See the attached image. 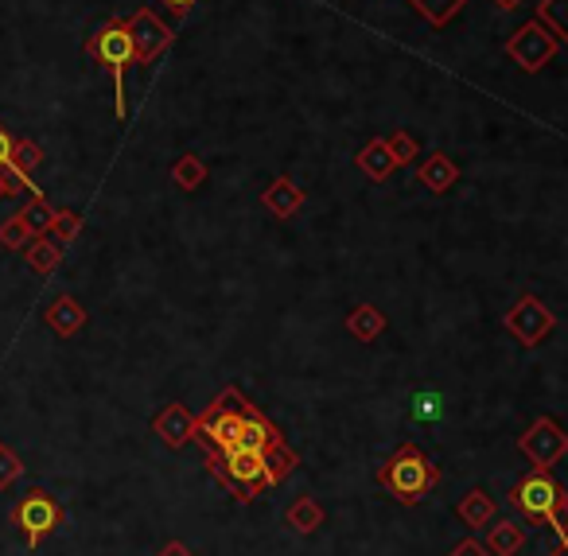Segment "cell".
<instances>
[{"label":"cell","mask_w":568,"mask_h":556,"mask_svg":"<svg viewBox=\"0 0 568 556\" xmlns=\"http://www.w3.org/2000/svg\"><path fill=\"white\" fill-rule=\"evenodd\" d=\"M86 55L113 78V109L125 121L129 117V98H125V70L133 67V39H129V20L109 16L98 32L86 39Z\"/></svg>","instance_id":"cell-1"},{"label":"cell","mask_w":568,"mask_h":556,"mask_svg":"<svg viewBox=\"0 0 568 556\" xmlns=\"http://www.w3.org/2000/svg\"><path fill=\"white\" fill-rule=\"evenodd\" d=\"M378 483H382V490H390L397 502L417 506L425 494L436 490L440 467H436L417 444H401V448L386 459V467L378 471Z\"/></svg>","instance_id":"cell-2"},{"label":"cell","mask_w":568,"mask_h":556,"mask_svg":"<svg viewBox=\"0 0 568 556\" xmlns=\"http://www.w3.org/2000/svg\"><path fill=\"white\" fill-rule=\"evenodd\" d=\"M242 405H246L242 389L226 385L207 405V413L195 417V436L191 440H199L207 452H230V448H238V440H242Z\"/></svg>","instance_id":"cell-3"},{"label":"cell","mask_w":568,"mask_h":556,"mask_svg":"<svg viewBox=\"0 0 568 556\" xmlns=\"http://www.w3.org/2000/svg\"><path fill=\"white\" fill-rule=\"evenodd\" d=\"M207 471L230 490L238 502H253L261 490L269 487L265 475V455L249 448H230V452H207Z\"/></svg>","instance_id":"cell-4"},{"label":"cell","mask_w":568,"mask_h":556,"mask_svg":"<svg viewBox=\"0 0 568 556\" xmlns=\"http://www.w3.org/2000/svg\"><path fill=\"white\" fill-rule=\"evenodd\" d=\"M12 525L24 533L28 549H39V545L63 525V506H59L47 490L32 487L16 506H12Z\"/></svg>","instance_id":"cell-5"},{"label":"cell","mask_w":568,"mask_h":556,"mask_svg":"<svg viewBox=\"0 0 568 556\" xmlns=\"http://www.w3.org/2000/svg\"><path fill=\"white\" fill-rule=\"evenodd\" d=\"M561 498H565V487L549 471H530L526 479H518L510 487V506L526 522H549V514L561 506Z\"/></svg>","instance_id":"cell-6"},{"label":"cell","mask_w":568,"mask_h":556,"mask_svg":"<svg viewBox=\"0 0 568 556\" xmlns=\"http://www.w3.org/2000/svg\"><path fill=\"white\" fill-rule=\"evenodd\" d=\"M557 47H561V39L549 32L541 20L522 24L518 32L506 39V55H510V63H518V70H526V74H537L541 67H549V63H553V55H557Z\"/></svg>","instance_id":"cell-7"},{"label":"cell","mask_w":568,"mask_h":556,"mask_svg":"<svg viewBox=\"0 0 568 556\" xmlns=\"http://www.w3.org/2000/svg\"><path fill=\"white\" fill-rule=\"evenodd\" d=\"M129 39H133V63L152 67V63L176 43V32H172L152 8H137V12L129 16Z\"/></svg>","instance_id":"cell-8"},{"label":"cell","mask_w":568,"mask_h":556,"mask_svg":"<svg viewBox=\"0 0 568 556\" xmlns=\"http://www.w3.org/2000/svg\"><path fill=\"white\" fill-rule=\"evenodd\" d=\"M502 323H506V331H510V335H514L522 347H541V343H545V339L557 331V315L549 312V308H545L537 296H522V300H518V304L506 312V319H502Z\"/></svg>","instance_id":"cell-9"},{"label":"cell","mask_w":568,"mask_h":556,"mask_svg":"<svg viewBox=\"0 0 568 556\" xmlns=\"http://www.w3.org/2000/svg\"><path fill=\"white\" fill-rule=\"evenodd\" d=\"M518 448H522V455L530 459L537 471H549V467H557L568 455V436L557 420L541 417L526 428V436L518 440Z\"/></svg>","instance_id":"cell-10"},{"label":"cell","mask_w":568,"mask_h":556,"mask_svg":"<svg viewBox=\"0 0 568 556\" xmlns=\"http://www.w3.org/2000/svg\"><path fill=\"white\" fill-rule=\"evenodd\" d=\"M152 432L160 436V444H164V448L179 452V448H183V444H191V436H195V417L187 413V405L172 401V405H164V409L152 417Z\"/></svg>","instance_id":"cell-11"},{"label":"cell","mask_w":568,"mask_h":556,"mask_svg":"<svg viewBox=\"0 0 568 556\" xmlns=\"http://www.w3.org/2000/svg\"><path fill=\"white\" fill-rule=\"evenodd\" d=\"M273 444H284L281 428L273 424V420L265 417L257 405H242V440H238V448H249V452H269Z\"/></svg>","instance_id":"cell-12"},{"label":"cell","mask_w":568,"mask_h":556,"mask_svg":"<svg viewBox=\"0 0 568 556\" xmlns=\"http://www.w3.org/2000/svg\"><path fill=\"white\" fill-rule=\"evenodd\" d=\"M417 183L432 195H448L460 183V164L448 152H432L425 160V168H417Z\"/></svg>","instance_id":"cell-13"},{"label":"cell","mask_w":568,"mask_h":556,"mask_svg":"<svg viewBox=\"0 0 568 556\" xmlns=\"http://www.w3.org/2000/svg\"><path fill=\"white\" fill-rule=\"evenodd\" d=\"M43 319H47V327H51L59 339H74V335L86 327V308H82L74 296H59V300L47 304Z\"/></svg>","instance_id":"cell-14"},{"label":"cell","mask_w":568,"mask_h":556,"mask_svg":"<svg viewBox=\"0 0 568 556\" xmlns=\"http://www.w3.org/2000/svg\"><path fill=\"white\" fill-rule=\"evenodd\" d=\"M261 203H265V210H269L273 218H292L296 210L304 207V191H300V187H296L288 175H277V179L265 187Z\"/></svg>","instance_id":"cell-15"},{"label":"cell","mask_w":568,"mask_h":556,"mask_svg":"<svg viewBox=\"0 0 568 556\" xmlns=\"http://www.w3.org/2000/svg\"><path fill=\"white\" fill-rule=\"evenodd\" d=\"M24 253V261H28V269H36V273H55L59 269V261H63V253H67V245L59 242V238H51V234H36L32 242L20 249Z\"/></svg>","instance_id":"cell-16"},{"label":"cell","mask_w":568,"mask_h":556,"mask_svg":"<svg viewBox=\"0 0 568 556\" xmlns=\"http://www.w3.org/2000/svg\"><path fill=\"white\" fill-rule=\"evenodd\" d=\"M355 164H358V172L362 175H370V179H390L393 172H397V160L390 156V148H386V140L378 137V140H370V144H362L358 148V156H355Z\"/></svg>","instance_id":"cell-17"},{"label":"cell","mask_w":568,"mask_h":556,"mask_svg":"<svg viewBox=\"0 0 568 556\" xmlns=\"http://www.w3.org/2000/svg\"><path fill=\"white\" fill-rule=\"evenodd\" d=\"M347 331L355 335L358 343H374L386 331V315L378 312L374 304H358V308L347 312Z\"/></svg>","instance_id":"cell-18"},{"label":"cell","mask_w":568,"mask_h":556,"mask_svg":"<svg viewBox=\"0 0 568 556\" xmlns=\"http://www.w3.org/2000/svg\"><path fill=\"white\" fill-rule=\"evenodd\" d=\"M460 518L471 529H487V525L495 522V498L487 494V490H467L460 498Z\"/></svg>","instance_id":"cell-19"},{"label":"cell","mask_w":568,"mask_h":556,"mask_svg":"<svg viewBox=\"0 0 568 556\" xmlns=\"http://www.w3.org/2000/svg\"><path fill=\"white\" fill-rule=\"evenodd\" d=\"M522 545H526V529L518 522H495L487 533V553L491 556H518Z\"/></svg>","instance_id":"cell-20"},{"label":"cell","mask_w":568,"mask_h":556,"mask_svg":"<svg viewBox=\"0 0 568 556\" xmlns=\"http://www.w3.org/2000/svg\"><path fill=\"white\" fill-rule=\"evenodd\" d=\"M284 522H288V529H296V533H316L323 525V506L316 502V498H296L292 506H288V514H284Z\"/></svg>","instance_id":"cell-21"},{"label":"cell","mask_w":568,"mask_h":556,"mask_svg":"<svg viewBox=\"0 0 568 556\" xmlns=\"http://www.w3.org/2000/svg\"><path fill=\"white\" fill-rule=\"evenodd\" d=\"M409 4H413L417 16H425L432 28H448V24L463 12L467 0H409Z\"/></svg>","instance_id":"cell-22"},{"label":"cell","mask_w":568,"mask_h":556,"mask_svg":"<svg viewBox=\"0 0 568 556\" xmlns=\"http://www.w3.org/2000/svg\"><path fill=\"white\" fill-rule=\"evenodd\" d=\"M207 164L195 156V152H183L176 164H172V179H176L179 191H199L203 183H207Z\"/></svg>","instance_id":"cell-23"},{"label":"cell","mask_w":568,"mask_h":556,"mask_svg":"<svg viewBox=\"0 0 568 556\" xmlns=\"http://www.w3.org/2000/svg\"><path fill=\"white\" fill-rule=\"evenodd\" d=\"M296 467H300V455L292 452L288 444H273V448L265 452V475H269V487L284 483V479H288Z\"/></svg>","instance_id":"cell-24"},{"label":"cell","mask_w":568,"mask_h":556,"mask_svg":"<svg viewBox=\"0 0 568 556\" xmlns=\"http://www.w3.org/2000/svg\"><path fill=\"white\" fill-rule=\"evenodd\" d=\"M537 20L557 35L561 43H568V0H541L537 4Z\"/></svg>","instance_id":"cell-25"},{"label":"cell","mask_w":568,"mask_h":556,"mask_svg":"<svg viewBox=\"0 0 568 556\" xmlns=\"http://www.w3.org/2000/svg\"><path fill=\"white\" fill-rule=\"evenodd\" d=\"M32 238H36V234H32V226L24 222V214H20V210H16L12 218H4V222H0V249H24Z\"/></svg>","instance_id":"cell-26"},{"label":"cell","mask_w":568,"mask_h":556,"mask_svg":"<svg viewBox=\"0 0 568 556\" xmlns=\"http://www.w3.org/2000/svg\"><path fill=\"white\" fill-rule=\"evenodd\" d=\"M20 214H24V222L32 226V234H47V230H51V218H55V207H51L39 191H32V199L24 203Z\"/></svg>","instance_id":"cell-27"},{"label":"cell","mask_w":568,"mask_h":556,"mask_svg":"<svg viewBox=\"0 0 568 556\" xmlns=\"http://www.w3.org/2000/svg\"><path fill=\"white\" fill-rule=\"evenodd\" d=\"M440 417H444V397H440L436 389L413 393V420H417V424H436Z\"/></svg>","instance_id":"cell-28"},{"label":"cell","mask_w":568,"mask_h":556,"mask_svg":"<svg viewBox=\"0 0 568 556\" xmlns=\"http://www.w3.org/2000/svg\"><path fill=\"white\" fill-rule=\"evenodd\" d=\"M43 164V148H39L36 140H16V148H12V168L20 175H32Z\"/></svg>","instance_id":"cell-29"},{"label":"cell","mask_w":568,"mask_h":556,"mask_svg":"<svg viewBox=\"0 0 568 556\" xmlns=\"http://www.w3.org/2000/svg\"><path fill=\"white\" fill-rule=\"evenodd\" d=\"M51 238H59L63 245H71L78 234H82V214H74V210H55V218H51V230H47Z\"/></svg>","instance_id":"cell-30"},{"label":"cell","mask_w":568,"mask_h":556,"mask_svg":"<svg viewBox=\"0 0 568 556\" xmlns=\"http://www.w3.org/2000/svg\"><path fill=\"white\" fill-rule=\"evenodd\" d=\"M386 148H390V156L397 160V168H409L421 152H417V140L409 137V133H393V137H386Z\"/></svg>","instance_id":"cell-31"},{"label":"cell","mask_w":568,"mask_h":556,"mask_svg":"<svg viewBox=\"0 0 568 556\" xmlns=\"http://www.w3.org/2000/svg\"><path fill=\"white\" fill-rule=\"evenodd\" d=\"M24 475V463H20V455L12 452V448H0V490H8L16 479Z\"/></svg>","instance_id":"cell-32"},{"label":"cell","mask_w":568,"mask_h":556,"mask_svg":"<svg viewBox=\"0 0 568 556\" xmlns=\"http://www.w3.org/2000/svg\"><path fill=\"white\" fill-rule=\"evenodd\" d=\"M12 148H16V137H12L4 125H0V172L12 164Z\"/></svg>","instance_id":"cell-33"},{"label":"cell","mask_w":568,"mask_h":556,"mask_svg":"<svg viewBox=\"0 0 568 556\" xmlns=\"http://www.w3.org/2000/svg\"><path fill=\"white\" fill-rule=\"evenodd\" d=\"M448 556H491V553H487V549H483L479 541H460V545H456V549H452Z\"/></svg>","instance_id":"cell-34"},{"label":"cell","mask_w":568,"mask_h":556,"mask_svg":"<svg viewBox=\"0 0 568 556\" xmlns=\"http://www.w3.org/2000/svg\"><path fill=\"white\" fill-rule=\"evenodd\" d=\"M195 4H199V0H164V8H168V12H176V16H187Z\"/></svg>","instance_id":"cell-35"},{"label":"cell","mask_w":568,"mask_h":556,"mask_svg":"<svg viewBox=\"0 0 568 556\" xmlns=\"http://www.w3.org/2000/svg\"><path fill=\"white\" fill-rule=\"evenodd\" d=\"M156 556H195V553H191V549H187L183 541H168V545H164V549H160Z\"/></svg>","instance_id":"cell-36"},{"label":"cell","mask_w":568,"mask_h":556,"mask_svg":"<svg viewBox=\"0 0 568 556\" xmlns=\"http://www.w3.org/2000/svg\"><path fill=\"white\" fill-rule=\"evenodd\" d=\"M549 556H568V533L565 537H557V541H553V553Z\"/></svg>","instance_id":"cell-37"},{"label":"cell","mask_w":568,"mask_h":556,"mask_svg":"<svg viewBox=\"0 0 568 556\" xmlns=\"http://www.w3.org/2000/svg\"><path fill=\"white\" fill-rule=\"evenodd\" d=\"M498 8H502V12H514V8H518V4H522V0H495Z\"/></svg>","instance_id":"cell-38"},{"label":"cell","mask_w":568,"mask_h":556,"mask_svg":"<svg viewBox=\"0 0 568 556\" xmlns=\"http://www.w3.org/2000/svg\"><path fill=\"white\" fill-rule=\"evenodd\" d=\"M0 195H4V187H0Z\"/></svg>","instance_id":"cell-39"}]
</instances>
